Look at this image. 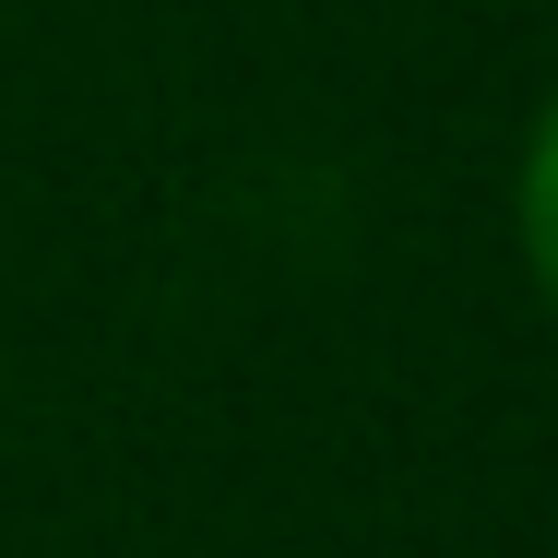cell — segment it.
<instances>
[{
	"instance_id": "6da1fadb",
	"label": "cell",
	"mask_w": 558,
	"mask_h": 558,
	"mask_svg": "<svg viewBox=\"0 0 558 558\" xmlns=\"http://www.w3.org/2000/svg\"><path fill=\"white\" fill-rule=\"evenodd\" d=\"M511 226H523V262H535V286H547V310H558V96H547V119H535V143H523Z\"/></svg>"
}]
</instances>
